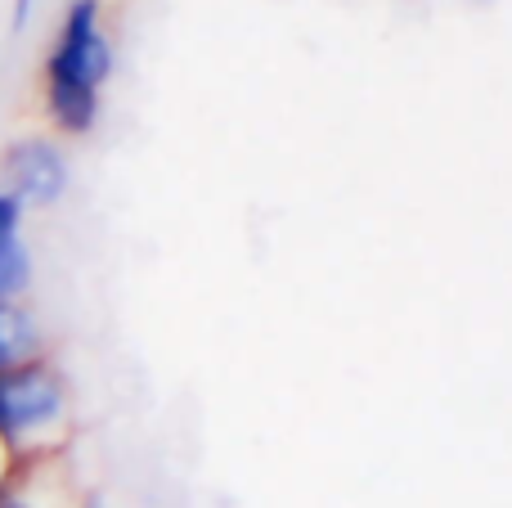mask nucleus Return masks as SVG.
Returning a JSON list of instances; mask_svg holds the SVG:
<instances>
[{
    "mask_svg": "<svg viewBox=\"0 0 512 508\" xmlns=\"http://www.w3.org/2000/svg\"><path fill=\"white\" fill-rule=\"evenodd\" d=\"M0 508H90L72 495L63 455L32 464H0Z\"/></svg>",
    "mask_w": 512,
    "mask_h": 508,
    "instance_id": "obj_4",
    "label": "nucleus"
},
{
    "mask_svg": "<svg viewBox=\"0 0 512 508\" xmlns=\"http://www.w3.org/2000/svg\"><path fill=\"white\" fill-rule=\"evenodd\" d=\"M41 77H63L104 90V81L113 77V41H108L104 27V0H72L59 32H54L50 54H45Z\"/></svg>",
    "mask_w": 512,
    "mask_h": 508,
    "instance_id": "obj_2",
    "label": "nucleus"
},
{
    "mask_svg": "<svg viewBox=\"0 0 512 508\" xmlns=\"http://www.w3.org/2000/svg\"><path fill=\"white\" fill-rule=\"evenodd\" d=\"M23 212L27 207L18 203L9 189H0V243L5 239H14V234H23Z\"/></svg>",
    "mask_w": 512,
    "mask_h": 508,
    "instance_id": "obj_8",
    "label": "nucleus"
},
{
    "mask_svg": "<svg viewBox=\"0 0 512 508\" xmlns=\"http://www.w3.org/2000/svg\"><path fill=\"white\" fill-rule=\"evenodd\" d=\"M99 95L104 90L81 86V81H63V77H41V104L45 117L59 135L77 140V135H90L99 122Z\"/></svg>",
    "mask_w": 512,
    "mask_h": 508,
    "instance_id": "obj_5",
    "label": "nucleus"
},
{
    "mask_svg": "<svg viewBox=\"0 0 512 508\" xmlns=\"http://www.w3.org/2000/svg\"><path fill=\"white\" fill-rule=\"evenodd\" d=\"M32 5L36 0H14V14H9V27H14V32H23V27L32 23Z\"/></svg>",
    "mask_w": 512,
    "mask_h": 508,
    "instance_id": "obj_9",
    "label": "nucleus"
},
{
    "mask_svg": "<svg viewBox=\"0 0 512 508\" xmlns=\"http://www.w3.org/2000/svg\"><path fill=\"white\" fill-rule=\"evenodd\" d=\"M32 288V252H27L23 234L0 243V302H23Z\"/></svg>",
    "mask_w": 512,
    "mask_h": 508,
    "instance_id": "obj_7",
    "label": "nucleus"
},
{
    "mask_svg": "<svg viewBox=\"0 0 512 508\" xmlns=\"http://www.w3.org/2000/svg\"><path fill=\"white\" fill-rule=\"evenodd\" d=\"M45 356V333L23 302H0V374Z\"/></svg>",
    "mask_w": 512,
    "mask_h": 508,
    "instance_id": "obj_6",
    "label": "nucleus"
},
{
    "mask_svg": "<svg viewBox=\"0 0 512 508\" xmlns=\"http://www.w3.org/2000/svg\"><path fill=\"white\" fill-rule=\"evenodd\" d=\"M0 189H9L23 207H54L68 194V158L45 135H23L0 153Z\"/></svg>",
    "mask_w": 512,
    "mask_h": 508,
    "instance_id": "obj_3",
    "label": "nucleus"
},
{
    "mask_svg": "<svg viewBox=\"0 0 512 508\" xmlns=\"http://www.w3.org/2000/svg\"><path fill=\"white\" fill-rule=\"evenodd\" d=\"M72 387L50 356L0 374V464H32L68 450Z\"/></svg>",
    "mask_w": 512,
    "mask_h": 508,
    "instance_id": "obj_1",
    "label": "nucleus"
}]
</instances>
